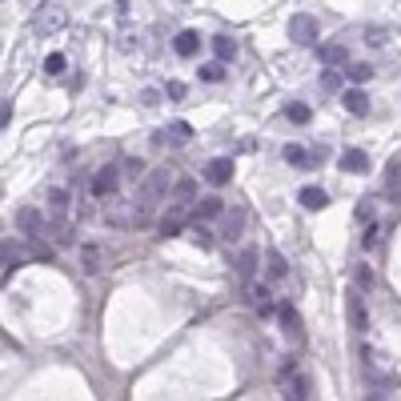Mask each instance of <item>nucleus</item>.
<instances>
[{
    "label": "nucleus",
    "instance_id": "nucleus-1",
    "mask_svg": "<svg viewBox=\"0 0 401 401\" xmlns=\"http://www.w3.org/2000/svg\"><path fill=\"white\" fill-rule=\"evenodd\" d=\"M69 24V12H65V4H56V0H48L36 8V17H32V32L36 36H52V32H61Z\"/></svg>",
    "mask_w": 401,
    "mask_h": 401
},
{
    "label": "nucleus",
    "instance_id": "nucleus-2",
    "mask_svg": "<svg viewBox=\"0 0 401 401\" xmlns=\"http://www.w3.org/2000/svg\"><path fill=\"white\" fill-rule=\"evenodd\" d=\"M45 209H48V217L56 221V229H61V241H69V209H72V197H69V189H61V185H52V189L45 193Z\"/></svg>",
    "mask_w": 401,
    "mask_h": 401
},
{
    "label": "nucleus",
    "instance_id": "nucleus-3",
    "mask_svg": "<svg viewBox=\"0 0 401 401\" xmlns=\"http://www.w3.org/2000/svg\"><path fill=\"white\" fill-rule=\"evenodd\" d=\"M309 398V381L301 373H293V365L281 369V401H305Z\"/></svg>",
    "mask_w": 401,
    "mask_h": 401
},
{
    "label": "nucleus",
    "instance_id": "nucleus-4",
    "mask_svg": "<svg viewBox=\"0 0 401 401\" xmlns=\"http://www.w3.org/2000/svg\"><path fill=\"white\" fill-rule=\"evenodd\" d=\"M185 221H189V201H173L169 213H165V221H161V237L185 233Z\"/></svg>",
    "mask_w": 401,
    "mask_h": 401
},
{
    "label": "nucleus",
    "instance_id": "nucleus-5",
    "mask_svg": "<svg viewBox=\"0 0 401 401\" xmlns=\"http://www.w3.org/2000/svg\"><path fill=\"white\" fill-rule=\"evenodd\" d=\"M289 36H293L297 45H317V21H313L309 12H297V17L289 21Z\"/></svg>",
    "mask_w": 401,
    "mask_h": 401
},
{
    "label": "nucleus",
    "instance_id": "nucleus-6",
    "mask_svg": "<svg viewBox=\"0 0 401 401\" xmlns=\"http://www.w3.org/2000/svg\"><path fill=\"white\" fill-rule=\"evenodd\" d=\"M205 181H209V185H229V181H233V161H229V157L209 161V165H205Z\"/></svg>",
    "mask_w": 401,
    "mask_h": 401
},
{
    "label": "nucleus",
    "instance_id": "nucleus-7",
    "mask_svg": "<svg viewBox=\"0 0 401 401\" xmlns=\"http://www.w3.org/2000/svg\"><path fill=\"white\" fill-rule=\"evenodd\" d=\"M17 225H21V233H24V237H36L41 229H45V217H41V209L24 205V209H17Z\"/></svg>",
    "mask_w": 401,
    "mask_h": 401
},
{
    "label": "nucleus",
    "instance_id": "nucleus-8",
    "mask_svg": "<svg viewBox=\"0 0 401 401\" xmlns=\"http://www.w3.org/2000/svg\"><path fill=\"white\" fill-rule=\"evenodd\" d=\"M341 105H345L349 117H369V96H365V89H349V93H341Z\"/></svg>",
    "mask_w": 401,
    "mask_h": 401
},
{
    "label": "nucleus",
    "instance_id": "nucleus-9",
    "mask_svg": "<svg viewBox=\"0 0 401 401\" xmlns=\"http://www.w3.org/2000/svg\"><path fill=\"white\" fill-rule=\"evenodd\" d=\"M249 305L257 309L261 317H269V313L277 309V305H273V293H269V285H257V281L249 285Z\"/></svg>",
    "mask_w": 401,
    "mask_h": 401
},
{
    "label": "nucleus",
    "instance_id": "nucleus-10",
    "mask_svg": "<svg viewBox=\"0 0 401 401\" xmlns=\"http://www.w3.org/2000/svg\"><path fill=\"white\" fill-rule=\"evenodd\" d=\"M117 181H120L117 169H100L93 177V197H113L117 193Z\"/></svg>",
    "mask_w": 401,
    "mask_h": 401
},
{
    "label": "nucleus",
    "instance_id": "nucleus-11",
    "mask_svg": "<svg viewBox=\"0 0 401 401\" xmlns=\"http://www.w3.org/2000/svg\"><path fill=\"white\" fill-rule=\"evenodd\" d=\"M257 261H261V249H253V245H249V249H241V257H237V277H245V281H253V269H257Z\"/></svg>",
    "mask_w": 401,
    "mask_h": 401
},
{
    "label": "nucleus",
    "instance_id": "nucleus-12",
    "mask_svg": "<svg viewBox=\"0 0 401 401\" xmlns=\"http://www.w3.org/2000/svg\"><path fill=\"white\" fill-rule=\"evenodd\" d=\"M341 169H345V173H369V157H365L361 149H345V153H341Z\"/></svg>",
    "mask_w": 401,
    "mask_h": 401
},
{
    "label": "nucleus",
    "instance_id": "nucleus-13",
    "mask_svg": "<svg viewBox=\"0 0 401 401\" xmlns=\"http://www.w3.org/2000/svg\"><path fill=\"white\" fill-rule=\"evenodd\" d=\"M297 201H301V205H305V209H325V205H329V197H325V189H317V185H305V189L297 193Z\"/></svg>",
    "mask_w": 401,
    "mask_h": 401
},
{
    "label": "nucleus",
    "instance_id": "nucleus-14",
    "mask_svg": "<svg viewBox=\"0 0 401 401\" xmlns=\"http://www.w3.org/2000/svg\"><path fill=\"white\" fill-rule=\"evenodd\" d=\"M277 317H281V329H285V337L301 341V321H297V313H293V305H289V301H285V305L277 309Z\"/></svg>",
    "mask_w": 401,
    "mask_h": 401
},
{
    "label": "nucleus",
    "instance_id": "nucleus-15",
    "mask_svg": "<svg viewBox=\"0 0 401 401\" xmlns=\"http://www.w3.org/2000/svg\"><path fill=\"white\" fill-rule=\"evenodd\" d=\"M173 48H177V56H197V48H201V36H197L193 28H185V32H177Z\"/></svg>",
    "mask_w": 401,
    "mask_h": 401
},
{
    "label": "nucleus",
    "instance_id": "nucleus-16",
    "mask_svg": "<svg viewBox=\"0 0 401 401\" xmlns=\"http://www.w3.org/2000/svg\"><path fill=\"white\" fill-rule=\"evenodd\" d=\"M189 137H193V129L185 124V120H173L169 129H161V133H157V141H173V144H185Z\"/></svg>",
    "mask_w": 401,
    "mask_h": 401
},
{
    "label": "nucleus",
    "instance_id": "nucleus-17",
    "mask_svg": "<svg viewBox=\"0 0 401 401\" xmlns=\"http://www.w3.org/2000/svg\"><path fill=\"white\" fill-rule=\"evenodd\" d=\"M213 56L221 61V65H229L237 56V41H229V36H213Z\"/></svg>",
    "mask_w": 401,
    "mask_h": 401
},
{
    "label": "nucleus",
    "instance_id": "nucleus-18",
    "mask_svg": "<svg viewBox=\"0 0 401 401\" xmlns=\"http://www.w3.org/2000/svg\"><path fill=\"white\" fill-rule=\"evenodd\" d=\"M241 225H245V213H241V209L225 213V229H221V237H229V241H237V237H241Z\"/></svg>",
    "mask_w": 401,
    "mask_h": 401
},
{
    "label": "nucleus",
    "instance_id": "nucleus-19",
    "mask_svg": "<svg viewBox=\"0 0 401 401\" xmlns=\"http://www.w3.org/2000/svg\"><path fill=\"white\" fill-rule=\"evenodd\" d=\"M321 61H325V69H329V65H345L349 52H345L341 45H321Z\"/></svg>",
    "mask_w": 401,
    "mask_h": 401
},
{
    "label": "nucleus",
    "instance_id": "nucleus-20",
    "mask_svg": "<svg viewBox=\"0 0 401 401\" xmlns=\"http://www.w3.org/2000/svg\"><path fill=\"white\" fill-rule=\"evenodd\" d=\"M285 117L293 120V124H309V117H313V113H309V105H301V100H293V105L285 109Z\"/></svg>",
    "mask_w": 401,
    "mask_h": 401
},
{
    "label": "nucleus",
    "instance_id": "nucleus-21",
    "mask_svg": "<svg viewBox=\"0 0 401 401\" xmlns=\"http://www.w3.org/2000/svg\"><path fill=\"white\" fill-rule=\"evenodd\" d=\"M285 161H289V165H297V169H305L309 165V153L301 149V144H285Z\"/></svg>",
    "mask_w": 401,
    "mask_h": 401
},
{
    "label": "nucleus",
    "instance_id": "nucleus-22",
    "mask_svg": "<svg viewBox=\"0 0 401 401\" xmlns=\"http://www.w3.org/2000/svg\"><path fill=\"white\" fill-rule=\"evenodd\" d=\"M217 213H225V205H221V197H205V201L197 205V221H201V217H217Z\"/></svg>",
    "mask_w": 401,
    "mask_h": 401
},
{
    "label": "nucleus",
    "instance_id": "nucleus-23",
    "mask_svg": "<svg viewBox=\"0 0 401 401\" xmlns=\"http://www.w3.org/2000/svg\"><path fill=\"white\" fill-rule=\"evenodd\" d=\"M265 261H269V273H273V277H285V273H289V265H285V257L277 253V249H269Z\"/></svg>",
    "mask_w": 401,
    "mask_h": 401
},
{
    "label": "nucleus",
    "instance_id": "nucleus-24",
    "mask_svg": "<svg viewBox=\"0 0 401 401\" xmlns=\"http://www.w3.org/2000/svg\"><path fill=\"white\" fill-rule=\"evenodd\" d=\"M385 193H389V201H401V169H389V177H385Z\"/></svg>",
    "mask_w": 401,
    "mask_h": 401
},
{
    "label": "nucleus",
    "instance_id": "nucleus-25",
    "mask_svg": "<svg viewBox=\"0 0 401 401\" xmlns=\"http://www.w3.org/2000/svg\"><path fill=\"white\" fill-rule=\"evenodd\" d=\"M349 321H354V329H365V305L357 301V293L349 297Z\"/></svg>",
    "mask_w": 401,
    "mask_h": 401
},
{
    "label": "nucleus",
    "instance_id": "nucleus-26",
    "mask_svg": "<svg viewBox=\"0 0 401 401\" xmlns=\"http://www.w3.org/2000/svg\"><path fill=\"white\" fill-rule=\"evenodd\" d=\"M221 76H225V65H221V61H209V65H201V80H221Z\"/></svg>",
    "mask_w": 401,
    "mask_h": 401
},
{
    "label": "nucleus",
    "instance_id": "nucleus-27",
    "mask_svg": "<svg viewBox=\"0 0 401 401\" xmlns=\"http://www.w3.org/2000/svg\"><path fill=\"white\" fill-rule=\"evenodd\" d=\"M345 76H349L354 85H365V80L373 76V69H369V65H349V69H345Z\"/></svg>",
    "mask_w": 401,
    "mask_h": 401
},
{
    "label": "nucleus",
    "instance_id": "nucleus-28",
    "mask_svg": "<svg viewBox=\"0 0 401 401\" xmlns=\"http://www.w3.org/2000/svg\"><path fill=\"white\" fill-rule=\"evenodd\" d=\"M189 237H193V241H197V245H201V249H209V245H213V233H209V229H205V225H201V221H197V225H193V229H189Z\"/></svg>",
    "mask_w": 401,
    "mask_h": 401
},
{
    "label": "nucleus",
    "instance_id": "nucleus-29",
    "mask_svg": "<svg viewBox=\"0 0 401 401\" xmlns=\"http://www.w3.org/2000/svg\"><path fill=\"white\" fill-rule=\"evenodd\" d=\"M85 269L89 273H100V249L96 245H85Z\"/></svg>",
    "mask_w": 401,
    "mask_h": 401
},
{
    "label": "nucleus",
    "instance_id": "nucleus-30",
    "mask_svg": "<svg viewBox=\"0 0 401 401\" xmlns=\"http://www.w3.org/2000/svg\"><path fill=\"white\" fill-rule=\"evenodd\" d=\"M173 193H177V201H189L193 193H197V181L185 177V181H177V185H173Z\"/></svg>",
    "mask_w": 401,
    "mask_h": 401
},
{
    "label": "nucleus",
    "instance_id": "nucleus-31",
    "mask_svg": "<svg viewBox=\"0 0 401 401\" xmlns=\"http://www.w3.org/2000/svg\"><path fill=\"white\" fill-rule=\"evenodd\" d=\"M45 72H65V56H61V52H52V56L45 61Z\"/></svg>",
    "mask_w": 401,
    "mask_h": 401
},
{
    "label": "nucleus",
    "instance_id": "nucleus-32",
    "mask_svg": "<svg viewBox=\"0 0 401 401\" xmlns=\"http://www.w3.org/2000/svg\"><path fill=\"white\" fill-rule=\"evenodd\" d=\"M354 281L361 285V289H365V285L373 281V273H369V269H365V265H357V273H354Z\"/></svg>",
    "mask_w": 401,
    "mask_h": 401
},
{
    "label": "nucleus",
    "instance_id": "nucleus-33",
    "mask_svg": "<svg viewBox=\"0 0 401 401\" xmlns=\"http://www.w3.org/2000/svg\"><path fill=\"white\" fill-rule=\"evenodd\" d=\"M365 36H369V45H373V48H381V45H385V28H369Z\"/></svg>",
    "mask_w": 401,
    "mask_h": 401
},
{
    "label": "nucleus",
    "instance_id": "nucleus-34",
    "mask_svg": "<svg viewBox=\"0 0 401 401\" xmlns=\"http://www.w3.org/2000/svg\"><path fill=\"white\" fill-rule=\"evenodd\" d=\"M357 221H365V225H373V205H357Z\"/></svg>",
    "mask_w": 401,
    "mask_h": 401
},
{
    "label": "nucleus",
    "instance_id": "nucleus-35",
    "mask_svg": "<svg viewBox=\"0 0 401 401\" xmlns=\"http://www.w3.org/2000/svg\"><path fill=\"white\" fill-rule=\"evenodd\" d=\"M337 85H341V76H337V72H325V76H321V89H337Z\"/></svg>",
    "mask_w": 401,
    "mask_h": 401
},
{
    "label": "nucleus",
    "instance_id": "nucleus-36",
    "mask_svg": "<svg viewBox=\"0 0 401 401\" xmlns=\"http://www.w3.org/2000/svg\"><path fill=\"white\" fill-rule=\"evenodd\" d=\"M378 237H381V229H378V225H369V229H365V249H369V245H378Z\"/></svg>",
    "mask_w": 401,
    "mask_h": 401
},
{
    "label": "nucleus",
    "instance_id": "nucleus-37",
    "mask_svg": "<svg viewBox=\"0 0 401 401\" xmlns=\"http://www.w3.org/2000/svg\"><path fill=\"white\" fill-rule=\"evenodd\" d=\"M124 173H129V177L137 181V177H141V173H144V165H141V161H129V165H124Z\"/></svg>",
    "mask_w": 401,
    "mask_h": 401
},
{
    "label": "nucleus",
    "instance_id": "nucleus-38",
    "mask_svg": "<svg viewBox=\"0 0 401 401\" xmlns=\"http://www.w3.org/2000/svg\"><path fill=\"white\" fill-rule=\"evenodd\" d=\"M169 96H173V100H181V96H185V85H181V80H173V85H169Z\"/></svg>",
    "mask_w": 401,
    "mask_h": 401
},
{
    "label": "nucleus",
    "instance_id": "nucleus-39",
    "mask_svg": "<svg viewBox=\"0 0 401 401\" xmlns=\"http://www.w3.org/2000/svg\"><path fill=\"white\" fill-rule=\"evenodd\" d=\"M369 401H381V393H373V398H369Z\"/></svg>",
    "mask_w": 401,
    "mask_h": 401
}]
</instances>
